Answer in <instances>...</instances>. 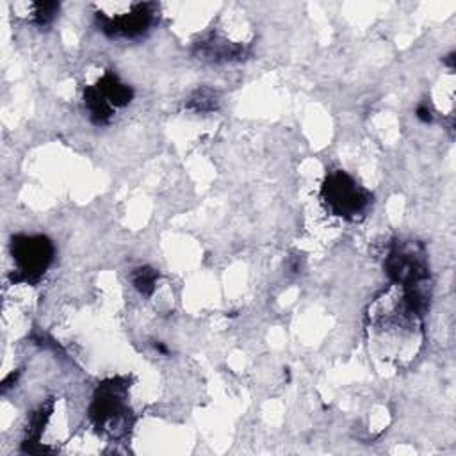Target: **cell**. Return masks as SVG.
<instances>
[{
  "label": "cell",
  "mask_w": 456,
  "mask_h": 456,
  "mask_svg": "<svg viewBox=\"0 0 456 456\" xmlns=\"http://www.w3.org/2000/svg\"><path fill=\"white\" fill-rule=\"evenodd\" d=\"M385 269L394 285L431 296L429 265L424 248L419 242H395L385 260Z\"/></svg>",
  "instance_id": "cell-1"
},
{
  "label": "cell",
  "mask_w": 456,
  "mask_h": 456,
  "mask_svg": "<svg viewBox=\"0 0 456 456\" xmlns=\"http://www.w3.org/2000/svg\"><path fill=\"white\" fill-rule=\"evenodd\" d=\"M321 198L326 208L338 217L356 221L365 216L372 196L367 189L358 185L346 171H331L321 189Z\"/></svg>",
  "instance_id": "cell-2"
},
{
  "label": "cell",
  "mask_w": 456,
  "mask_h": 456,
  "mask_svg": "<svg viewBox=\"0 0 456 456\" xmlns=\"http://www.w3.org/2000/svg\"><path fill=\"white\" fill-rule=\"evenodd\" d=\"M96 21L103 34L112 39H137L151 30L157 21L155 4L114 5V12L103 5L96 11Z\"/></svg>",
  "instance_id": "cell-3"
},
{
  "label": "cell",
  "mask_w": 456,
  "mask_h": 456,
  "mask_svg": "<svg viewBox=\"0 0 456 456\" xmlns=\"http://www.w3.org/2000/svg\"><path fill=\"white\" fill-rule=\"evenodd\" d=\"M91 419L98 429L114 436H119L126 431V385L121 379L114 378L98 385L91 404Z\"/></svg>",
  "instance_id": "cell-4"
},
{
  "label": "cell",
  "mask_w": 456,
  "mask_h": 456,
  "mask_svg": "<svg viewBox=\"0 0 456 456\" xmlns=\"http://www.w3.org/2000/svg\"><path fill=\"white\" fill-rule=\"evenodd\" d=\"M11 255L14 260V280L36 283L50 267L55 248L45 235H16L11 240Z\"/></svg>",
  "instance_id": "cell-5"
},
{
  "label": "cell",
  "mask_w": 456,
  "mask_h": 456,
  "mask_svg": "<svg viewBox=\"0 0 456 456\" xmlns=\"http://www.w3.org/2000/svg\"><path fill=\"white\" fill-rule=\"evenodd\" d=\"M132 89L128 84L121 82L116 73L107 71L94 86L87 87L84 93V102L89 110V118L96 125H107L116 109L125 107L132 100Z\"/></svg>",
  "instance_id": "cell-6"
},
{
  "label": "cell",
  "mask_w": 456,
  "mask_h": 456,
  "mask_svg": "<svg viewBox=\"0 0 456 456\" xmlns=\"http://www.w3.org/2000/svg\"><path fill=\"white\" fill-rule=\"evenodd\" d=\"M132 283L141 294L150 296L157 283V271H153L151 267H139L132 273Z\"/></svg>",
  "instance_id": "cell-7"
},
{
  "label": "cell",
  "mask_w": 456,
  "mask_h": 456,
  "mask_svg": "<svg viewBox=\"0 0 456 456\" xmlns=\"http://www.w3.org/2000/svg\"><path fill=\"white\" fill-rule=\"evenodd\" d=\"M32 7H34V11H32V20H34V23H37V25H48L53 18H55V14H57V11H59V4H53V2H45V4H32Z\"/></svg>",
  "instance_id": "cell-8"
},
{
  "label": "cell",
  "mask_w": 456,
  "mask_h": 456,
  "mask_svg": "<svg viewBox=\"0 0 456 456\" xmlns=\"http://www.w3.org/2000/svg\"><path fill=\"white\" fill-rule=\"evenodd\" d=\"M203 103H207L208 110L216 109V103H217L216 93L210 91V89H200V91H196V94H194V96L191 98V102H189V107H192L194 110H203Z\"/></svg>",
  "instance_id": "cell-9"
},
{
  "label": "cell",
  "mask_w": 456,
  "mask_h": 456,
  "mask_svg": "<svg viewBox=\"0 0 456 456\" xmlns=\"http://www.w3.org/2000/svg\"><path fill=\"white\" fill-rule=\"evenodd\" d=\"M417 118L420 119V121H424V123H428V121H431V110L428 109V107H424V105H420L419 109H417Z\"/></svg>",
  "instance_id": "cell-10"
}]
</instances>
